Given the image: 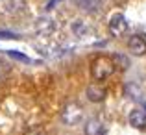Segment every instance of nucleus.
Wrapping results in <instances>:
<instances>
[{
    "label": "nucleus",
    "instance_id": "obj_1",
    "mask_svg": "<svg viewBox=\"0 0 146 135\" xmlns=\"http://www.w3.org/2000/svg\"><path fill=\"white\" fill-rule=\"evenodd\" d=\"M113 72H115V63H113V59H109V57H106V56L96 57V59L93 61V65H91V74H93V78L96 80V82L107 80Z\"/></svg>",
    "mask_w": 146,
    "mask_h": 135
},
{
    "label": "nucleus",
    "instance_id": "obj_2",
    "mask_svg": "<svg viewBox=\"0 0 146 135\" xmlns=\"http://www.w3.org/2000/svg\"><path fill=\"white\" fill-rule=\"evenodd\" d=\"M83 120V107L80 104H67L61 111V122L67 126H76Z\"/></svg>",
    "mask_w": 146,
    "mask_h": 135
},
{
    "label": "nucleus",
    "instance_id": "obj_3",
    "mask_svg": "<svg viewBox=\"0 0 146 135\" xmlns=\"http://www.w3.org/2000/svg\"><path fill=\"white\" fill-rule=\"evenodd\" d=\"M126 30H128V21H126L124 15L122 13L111 15V19H109V32H111V35L122 37L126 33Z\"/></svg>",
    "mask_w": 146,
    "mask_h": 135
},
{
    "label": "nucleus",
    "instance_id": "obj_4",
    "mask_svg": "<svg viewBox=\"0 0 146 135\" xmlns=\"http://www.w3.org/2000/svg\"><path fill=\"white\" fill-rule=\"evenodd\" d=\"M128 48L133 56H146V39L143 35H131L128 39Z\"/></svg>",
    "mask_w": 146,
    "mask_h": 135
},
{
    "label": "nucleus",
    "instance_id": "obj_5",
    "mask_svg": "<svg viewBox=\"0 0 146 135\" xmlns=\"http://www.w3.org/2000/svg\"><path fill=\"white\" fill-rule=\"evenodd\" d=\"M129 124L137 130H146V111L131 109V113H129Z\"/></svg>",
    "mask_w": 146,
    "mask_h": 135
},
{
    "label": "nucleus",
    "instance_id": "obj_6",
    "mask_svg": "<svg viewBox=\"0 0 146 135\" xmlns=\"http://www.w3.org/2000/svg\"><path fill=\"white\" fill-rule=\"evenodd\" d=\"M104 133H106V128H104V124L98 120V118H91V120H87L85 135H104Z\"/></svg>",
    "mask_w": 146,
    "mask_h": 135
},
{
    "label": "nucleus",
    "instance_id": "obj_7",
    "mask_svg": "<svg viewBox=\"0 0 146 135\" xmlns=\"http://www.w3.org/2000/svg\"><path fill=\"white\" fill-rule=\"evenodd\" d=\"M87 98L91 102H102L106 98V89L100 85H89L87 87Z\"/></svg>",
    "mask_w": 146,
    "mask_h": 135
},
{
    "label": "nucleus",
    "instance_id": "obj_8",
    "mask_svg": "<svg viewBox=\"0 0 146 135\" xmlns=\"http://www.w3.org/2000/svg\"><path fill=\"white\" fill-rule=\"evenodd\" d=\"M76 6L85 13H96L100 9V0H76Z\"/></svg>",
    "mask_w": 146,
    "mask_h": 135
},
{
    "label": "nucleus",
    "instance_id": "obj_9",
    "mask_svg": "<svg viewBox=\"0 0 146 135\" xmlns=\"http://www.w3.org/2000/svg\"><path fill=\"white\" fill-rule=\"evenodd\" d=\"M4 7L9 13H21L26 7V0H4Z\"/></svg>",
    "mask_w": 146,
    "mask_h": 135
},
{
    "label": "nucleus",
    "instance_id": "obj_10",
    "mask_svg": "<svg viewBox=\"0 0 146 135\" xmlns=\"http://www.w3.org/2000/svg\"><path fill=\"white\" fill-rule=\"evenodd\" d=\"M37 30H39L41 33H50V32L54 30L52 21H50L48 17H41L39 21H37Z\"/></svg>",
    "mask_w": 146,
    "mask_h": 135
},
{
    "label": "nucleus",
    "instance_id": "obj_11",
    "mask_svg": "<svg viewBox=\"0 0 146 135\" xmlns=\"http://www.w3.org/2000/svg\"><path fill=\"white\" fill-rule=\"evenodd\" d=\"M72 32H74L76 35H85V33L89 32V28H87L82 21H76V22H72Z\"/></svg>",
    "mask_w": 146,
    "mask_h": 135
},
{
    "label": "nucleus",
    "instance_id": "obj_12",
    "mask_svg": "<svg viewBox=\"0 0 146 135\" xmlns=\"http://www.w3.org/2000/svg\"><path fill=\"white\" fill-rule=\"evenodd\" d=\"M9 72H11V67L6 63V61H0V83H2V82H6V80H7Z\"/></svg>",
    "mask_w": 146,
    "mask_h": 135
},
{
    "label": "nucleus",
    "instance_id": "obj_13",
    "mask_svg": "<svg viewBox=\"0 0 146 135\" xmlns=\"http://www.w3.org/2000/svg\"><path fill=\"white\" fill-rule=\"evenodd\" d=\"M24 135H48V133L43 126H30L28 130H24Z\"/></svg>",
    "mask_w": 146,
    "mask_h": 135
},
{
    "label": "nucleus",
    "instance_id": "obj_14",
    "mask_svg": "<svg viewBox=\"0 0 146 135\" xmlns=\"http://www.w3.org/2000/svg\"><path fill=\"white\" fill-rule=\"evenodd\" d=\"M0 37H2V39H19V35H15V33H6V32H0Z\"/></svg>",
    "mask_w": 146,
    "mask_h": 135
}]
</instances>
